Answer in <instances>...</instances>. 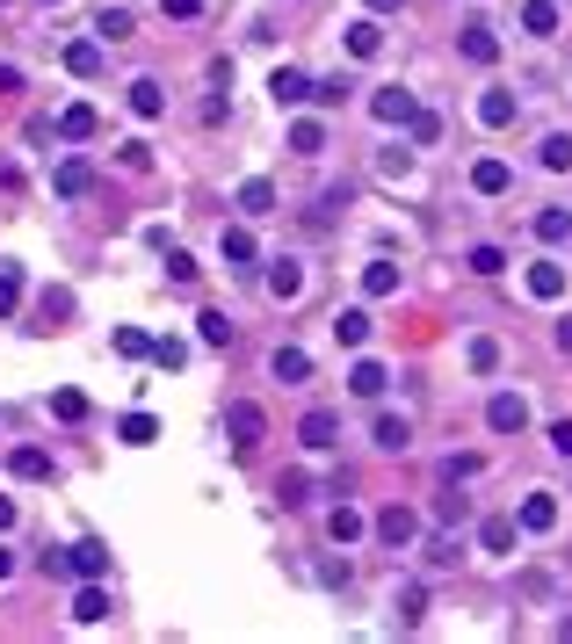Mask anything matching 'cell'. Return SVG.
Instances as JSON below:
<instances>
[{"mask_svg":"<svg viewBox=\"0 0 572 644\" xmlns=\"http://www.w3.org/2000/svg\"><path fill=\"white\" fill-rule=\"evenodd\" d=\"M225 435H232V449H254L268 435V413L254 406V398H232V406H225Z\"/></svg>","mask_w":572,"mask_h":644,"instance_id":"cell-1","label":"cell"},{"mask_svg":"<svg viewBox=\"0 0 572 644\" xmlns=\"http://www.w3.org/2000/svg\"><path fill=\"white\" fill-rule=\"evenodd\" d=\"M486 427H493V435H522V427H529V398L522 391H493L486 398Z\"/></svg>","mask_w":572,"mask_h":644,"instance_id":"cell-2","label":"cell"},{"mask_svg":"<svg viewBox=\"0 0 572 644\" xmlns=\"http://www.w3.org/2000/svg\"><path fill=\"white\" fill-rule=\"evenodd\" d=\"M297 442H305V449H334L341 442V413L334 406H312L305 420H297Z\"/></svg>","mask_w":572,"mask_h":644,"instance_id":"cell-3","label":"cell"},{"mask_svg":"<svg viewBox=\"0 0 572 644\" xmlns=\"http://www.w3.org/2000/svg\"><path fill=\"white\" fill-rule=\"evenodd\" d=\"M370 442H377L384 456H406V449H413V420H406V413H377Z\"/></svg>","mask_w":572,"mask_h":644,"instance_id":"cell-4","label":"cell"},{"mask_svg":"<svg viewBox=\"0 0 572 644\" xmlns=\"http://www.w3.org/2000/svg\"><path fill=\"white\" fill-rule=\"evenodd\" d=\"M66 572H73V579H102V572H109V550H102L95 536L66 543Z\"/></svg>","mask_w":572,"mask_h":644,"instance_id":"cell-5","label":"cell"},{"mask_svg":"<svg viewBox=\"0 0 572 644\" xmlns=\"http://www.w3.org/2000/svg\"><path fill=\"white\" fill-rule=\"evenodd\" d=\"M515 87H486V95H478V124H486V131H507V124H515Z\"/></svg>","mask_w":572,"mask_h":644,"instance_id":"cell-6","label":"cell"},{"mask_svg":"<svg viewBox=\"0 0 572 644\" xmlns=\"http://www.w3.org/2000/svg\"><path fill=\"white\" fill-rule=\"evenodd\" d=\"M377 536H384L391 550H406V543L420 536V514H413V507H384V514H377Z\"/></svg>","mask_w":572,"mask_h":644,"instance_id":"cell-7","label":"cell"},{"mask_svg":"<svg viewBox=\"0 0 572 644\" xmlns=\"http://www.w3.org/2000/svg\"><path fill=\"white\" fill-rule=\"evenodd\" d=\"M457 51L471 58V66H493V58H500V37H493L486 22H464V37H457Z\"/></svg>","mask_w":572,"mask_h":644,"instance_id":"cell-8","label":"cell"},{"mask_svg":"<svg viewBox=\"0 0 572 644\" xmlns=\"http://www.w3.org/2000/svg\"><path fill=\"white\" fill-rule=\"evenodd\" d=\"M51 189L66 196V203H80L87 189H95V167H87V160H66V167H51Z\"/></svg>","mask_w":572,"mask_h":644,"instance_id":"cell-9","label":"cell"},{"mask_svg":"<svg viewBox=\"0 0 572 644\" xmlns=\"http://www.w3.org/2000/svg\"><path fill=\"white\" fill-rule=\"evenodd\" d=\"M102 37H80V44H66V73H80V80H102Z\"/></svg>","mask_w":572,"mask_h":644,"instance_id":"cell-10","label":"cell"},{"mask_svg":"<svg viewBox=\"0 0 572 644\" xmlns=\"http://www.w3.org/2000/svg\"><path fill=\"white\" fill-rule=\"evenodd\" d=\"M529 297H536V304H558V297H565V261H536V268H529Z\"/></svg>","mask_w":572,"mask_h":644,"instance_id":"cell-11","label":"cell"},{"mask_svg":"<svg viewBox=\"0 0 572 644\" xmlns=\"http://www.w3.org/2000/svg\"><path fill=\"white\" fill-rule=\"evenodd\" d=\"M471 189L478 196H507V189H515V167H507V160H478L471 167Z\"/></svg>","mask_w":572,"mask_h":644,"instance_id":"cell-12","label":"cell"},{"mask_svg":"<svg viewBox=\"0 0 572 644\" xmlns=\"http://www.w3.org/2000/svg\"><path fill=\"white\" fill-rule=\"evenodd\" d=\"M268 377H276V384H305L312 377V355L305 348H276V355H268Z\"/></svg>","mask_w":572,"mask_h":644,"instance_id":"cell-13","label":"cell"},{"mask_svg":"<svg viewBox=\"0 0 572 644\" xmlns=\"http://www.w3.org/2000/svg\"><path fill=\"white\" fill-rule=\"evenodd\" d=\"M268 95H276V109H297V102L312 95V80L297 73V66H276V80H268Z\"/></svg>","mask_w":572,"mask_h":644,"instance_id":"cell-14","label":"cell"},{"mask_svg":"<svg viewBox=\"0 0 572 644\" xmlns=\"http://www.w3.org/2000/svg\"><path fill=\"white\" fill-rule=\"evenodd\" d=\"M239 210H247V218H268V210H276V181H268V174L239 181Z\"/></svg>","mask_w":572,"mask_h":644,"instance_id":"cell-15","label":"cell"},{"mask_svg":"<svg viewBox=\"0 0 572 644\" xmlns=\"http://www.w3.org/2000/svg\"><path fill=\"white\" fill-rule=\"evenodd\" d=\"M522 37H558V0H522Z\"/></svg>","mask_w":572,"mask_h":644,"instance_id":"cell-16","label":"cell"},{"mask_svg":"<svg viewBox=\"0 0 572 644\" xmlns=\"http://www.w3.org/2000/svg\"><path fill=\"white\" fill-rule=\"evenodd\" d=\"M370 109H377V124H413V116H420V109H413V95H406V87H384V95H377Z\"/></svg>","mask_w":572,"mask_h":644,"instance_id":"cell-17","label":"cell"},{"mask_svg":"<svg viewBox=\"0 0 572 644\" xmlns=\"http://www.w3.org/2000/svg\"><path fill=\"white\" fill-rule=\"evenodd\" d=\"M334 341H341V348H363V341H370V312H363V304L334 312Z\"/></svg>","mask_w":572,"mask_h":644,"instance_id":"cell-18","label":"cell"},{"mask_svg":"<svg viewBox=\"0 0 572 644\" xmlns=\"http://www.w3.org/2000/svg\"><path fill=\"white\" fill-rule=\"evenodd\" d=\"M109 616V587H102V579H87V587L73 594V623H102Z\"/></svg>","mask_w":572,"mask_h":644,"instance_id":"cell-19","label":"cell"},{"mask_svg":"<svg viewBox=\"0 0 572 644\" xmlns=\"http://www.w3.org/2000/svg\"><path fill=\"white\" fill-rule=\"evenodd\" d=\"M536 239H544V247H565V239H572V210H565V203L536 210Z\"/></svg>","mask_w":572,"mask_h":644,"instance_id":"cell-20","label":"cell"},{"mask_svg":"<svg viewBox=\"0 0 572 644\" xmlns=\"http://www.w3.org/2000/svg\"><path fill=\"white\" fill-rule=\"evenodd\" d=\"M8 471H15L22 485H44V478H51V449H15Z\"/></svg>","mask_w":572,"mask_h":644,"instance_id":"cell-21","label":"cell"},{"mask_svg":"<svg viewBox=\"0 0 572 644\" xmlns=\"http://www.w3.org/2000/svg\"><path fill=\"white\" fill-rule=\"evenodd\" d=\"M348 51H355V58H377V51H384V22H377V15L348 22Z\"/></svg>","mask_w":572,"mask_h":644,"instance_id":"cell-22","label":"cell"},{"mask_svg":"<svg viewBox=\"0 0 572 644\" xmlns=\"http://www.w3.org/2000/svg\"><path fill=\"white\" fill-rule=\"evenodd\" d=\"M384 384H391L384 362H355V370H348V391H355V398H384Z\"/></svg>","mask_w":572,"mask_h":644,"instance_id":"cell-23","label":"cell"},{"mask_svg":"<svg viewBox=\"0 0 572 644\" xmlns=\"http://www.w3.org/2000/svg\"><path fill=\"white\" fill-rule=\"evenodd\" d=\"M363 529H370V521L355 514V507H334V514H326V543H363Z\"/></svg>","mask_w":572,"mask_h":644,"instance_id":"cell-24","label":"cell"},{"mask_svg":"<svg viewBox=\"0 0 572 644\" xmlns=\"http://www.w3.org/2000/svg\"><path fill=\"white\" fill-rule=\"evenodd\" d=\"M515 529H522V521H515V514H493V521H486V529H478V543H486V550H493V558H507V550H515Z\"/></svg>","mask_w":572,"mask_h":644,"instance_id":"cell-25","label":"cell"},{"mask_svg":"<svg viewBox=\"0 0 572 644\" xmlns=\"http://www.w3.org/2000/svg\"><path fill=\"white\" fill-rule=\"evenodd\" d=\"M297 290H305V268H297V261H276V268H268V297H276V304H290Z\"/></svg>","mask_w":572,"mask_h":644,"instance_id":"cell-26","label":"cell"},{"mask_svg":"<svg viewBox=\"0 0 572 644\" xmlns=\"http://www.w3.org/2000/svg\"><path fill=\"white\" fill-rule=\"evenodd\" d=\"M290 152H297V160H319V152H326V131L312 124V116H297V124H290Z\"/></svg>","mask_w":572,"mask_h":644,"instance_id":"cell-27","label":"cell"},{"mask_svg":"<svg viewBox=\"0 0 572 644\" xmlns=\"http://www.w3.org/2000/svg\"><path fill=\"white\" fill-rule=\"evenodd\" d=\"M551 521H558V500H551V493H529V500H522V529H529V536H544Z\"/></svg>","mask_w":572,"mask_h":644,"instance_id":"cell-28","label":"cell"},{"mask_svg":"<svg viewBox=\"0 0 572 644\" xmlns=\"http://www.w3.org/2000/svg\"><path fill=\"white\" fill-rule=\"evenodd\" d=\"M160 109H167V95H160V80H131V116H145V124H153Z\"/></svg>","mask_w":572,"mask_h":644,"instance_id":"cell-29","label":"cell"},{"mask_svg":"<svg viewBox=\"0 0 572 644\" xmlns=\"http://www.w3.org/2000/svg\"><path fill=\"white\" fill-rule=\"evenodd\" d=\"M218 247H225V268H254V232H247V225H232Z\"/></svg>","mask_w":572,"mask_h":644,"instance_id":"cell-30","label":"cell"},{"mask_svg":"<svg viewBox=\"0 0 572 644\" xmlns=\"http://www.w3.org/2000/svg\"><path fill=\"white\" fill-rule=\"evenodd\" d=\"M58 131H66V138H95V131H102V116L87 109V102H73L66 116H58Z\"/></svg>","mask_w":572,"mask_h":644,"instance_id":"cell-31","label":"cell"},{"mask_svg":"<svg viewBox=\"0 0 572 644\" xmlns=\"http://www.w3.org/2000/svg\"><path fill=\"white\" fill-rule=\"evenodd\" d=\"M116 435H124L131 449H145V442L160 435V420H153V413H124V420H116Z\"/></svg>","mask_w":572,"mask_h":644,"instance_id":"cell-32","label":"cell"},{"mask_svg":"<svg viewBox=\"0 0 572 644\" xmlns=\"http://www.w3.org/2000/svg\"><path fill=\"white\" fill-rule=\"evenodd\" d=\"M196 333H203V348H232V319L225 312H196Z\"/></svg>","mask_w":572,"mask_h":644,"instance_id":"cell-33","label":"cell"},{"mask_svg":"<svg viewBox=\"0 0 572 644\" xmlns=\"http://www.w3.org/2000/svg\"><path fill=\"white\" fill-rule=\"evenodd\" d=\"M95 37H102V44H124V37H131V15H124V8H102V15H95Z\"/></svg>","mask_w":572,"mask_h":644,"instance_id":"cell-34","label":"cell"},{"mask_svg":"<svg viewBox=\"0 0 572 644\" xmlns=\"http://www.w3.org/2000/svg\"><path fill=\"white\" fill-rule=\"evenodd\" d=\"M363 290H370V297H391V290H399V268H391V261H370V268H363Z\"/></svg>","mask_w":572,"mask_h":644,"instance_id":"cell-35","label":"cell"},{"mask_svg":"<svg viewBox=\"0 0 572 644\" xmlns=\"http://www.w3.org/2000/svg\"><path fill=\"white\" fill-rule=\"evenodd\" d=\"M544 167H551V174L572 167V131H551V138H544Z\"/></svg>","mask_w":572,"mask_h":644,"instance_id":"cell-36","label":"cell"},{"mask_svg":"<svg viewBox=\"0 0 572 644\" xmlns=\"http://www.w3.org/2000/svg\"><path fill=\"white\" fill-rule=\"evenodd\" d=\"M37 312H44V326H66V319H73V290H44Z\"/></svg>","mask_w":572,"mask_h":644,"instance_id":"cell-37","label":"cell"},{"mask_svg":"<svg viewBox=\"0 0 572 644\" xmlns=\"http://www.w3.org/2000/svg\"><path fill=\"white\" fill-rule=\"evenodd\" d=\"M276 500H283V507H305V500H312V478H305V471H283Z\"/></svg>","mask_w":572,"mask_h":644,"instance_id":"cell-38","label":"cell"},{"mask_svg":"<svg viewBox=\"0 0 572 644\" xmlns=\"http://www.w3.org/2000/svg\"><path fill=\"white\" fill-rule=\"evenodd\" d=\"M15 297H22V268H15V261H0V319L15 312Z\"/></svg>","mask_w":572,"mask_h":644,"instance_id":"cell-39","label":"cell"},{"mask_svg":"<svg viewBox=\"0 0 572 644\" xmlns=\"http://www.w3.org/2000/svg\"><path fill=\"white\" fill-rule=\"evenodd\" d=\"M428 616V587H399V623H420Z\"/></svg>","mask_w":572,"mask_h":644,"instance_id":"cell-40","label":"cell"},{"mask_svg":"<svg viewBox=\"0 0 572 644\" xmlns=\"http://www.w3.org/2000/svg\"><path fill=\"white\" fill-rule=\"evenodd\" d=\"M464 261H471V275H500V268H507V254H500V247H471Z\"/></svg>","mask_w":572,"mask_h":644,"instance_id":"cell-41","label":"cell"},{"mask_svg":"<svg viewBox=\"0 0 572 644\" xmlns=\"http://www.w3.org/2000/svg\"><path fill=\"white\" fill-rule=\"evenodd\" d=\"M471 370L493 377V370H500V341H471Z\"/></svg>","mask_w":572,"mask_h":644,"instance_id":"cell-42","label":"cell"},{"mask_svg":"<svg viewBox=\"0 0 572 644\" xmlns=\"http://www.w3.org/2000/svg\"><path fill=\"white\" fill-rule=\"evenodd\" d=\"M153 362H160V370H182V362H189V341H153Z\"/></svg>","mask_w":572,"mask_h":644,"instance_id":"cell-43","label":"cell"},{"mask_svg":"<svg viewBox=\"0 0 572 644\" xmlns=\"http://www.w3.org/2000/svg\"><path fill=\"white\" fill-rule=\"evenodd\" d=\"M116 355H131V362H138V355H153V341H145L138 326H124V333H116Z\"/></svg>","mask_w":572,"mask_h":644,"instance_id":"cell-44","label":"cell"},{"mask_svg":"<svg viewBox=\"0 0 572 644\" xmlns=\"http://www.w3.org/2000/svg\"><path fill=\"white\" fill-rule=\"evenodd\" d=\"M51 413H58V420H87V398H80V391H58Z\"/></svg>","mask_w":572,"mask_h":644,"instance_id":"cell-45","label":"cell"},{"mask_svg":"<svg viewBox=\"0 0 572 644\" xmlns=\"http://www.w3.org/2000/svg\"><path fill=\"white\" fill-rule=\"evenodd\" d=\"M167 275H174V283H196V261H189L182 247H174V254H167Z\"/></svg>","mask_w":572,"mask_h":644,"instance_id":"cell-46","label":"cell"},{"mask_svg":"<svg viewBox=\"0 0 572 644\" xmlns=\"http://www.w3.org/2000/svg\"><path fill=\"white\" fill-rule=\"evenodd\" d=\"M442 478H449V485H457V478H478V456H449Z\"/></svg>","mask_w":572,"mask_h":644,"instance_id":"cell-47","label":"cell"},{"mask_svg":"<svg viewBox=\"0 0 572 644\" xmlns=\"http://www.w3.org/2000/svg\"><path fill=\"white\" fill-rule=\"evenodd\" d=\"M428 565H435V572H442V565H457V543L435 536V543H428Z\"/></svg>","mask_w":572,"mask_h":644,"instance_id":"cell-48","label":"cell"},{"mask_svg":"<svg viewBox=\"0 0 572 644\" xmlns=\"http://www.w3.org/2000/svg\"><path fill=\"white\" fill-rule=\"evenodd\" d=\"M160 8H167L174 22H196V15H203V0H160Z\"/></svg>","mask_w":572,"mask_h":644,"instance_id":"cell-49","label":"cell"},{"mask_svg":"<svg viewBox=\"0 0 572 644\" xmlns=\"http://www.w3.org/2000/svg\"><path fill=\"white\" fill-rule=\"evenodd\" d=\"M551 449H558V456H572V420H558V427H551Z\"/></svg>","mask_w":572,"mask_h":644,"instance_id":"cell-50","label":"cell"},{"mask_svg":"<svg viewBox=\"0 0 572 644\" xmlns=\"http://www.w3.org/2000/svg\"><path fill=\"white\" fill-rule=\"evenodd\" d=\"M22 87V66H0V95H15Z\"/></svg>","mask_w":572,"mask_h":644,"instance_id":"cell-51","label":"cell"},{"mask_svg":"<svg viewBox=\"0 0 572 644\" xmlns=\"http://www.w3.org/2000/svg\"><path fill=\"white\" fill-rule=\"evenodd\" d=\"M0 529H15V500L8 493H0Z\"/></svg>","mask_w":572,"mask_h":644,"instance_id":"cell-52","label":"cell"},{"mask_svg":"<svg viewBox=\"0 0 572 644\" xmlns=\"http://www.w3.org/2000/svg\"><path fill=\"white\" fill-rule=\"evenodd\" d=\"M0 579H15V550L8 543H0Z\"/></svg>","mask_w":572,"mask_h":644,"instance_id":"cell-53","label":"cell"},{"mask_svg":"<svg viewBox=\"0 0 572 644\" xmlns=\"http://www.w3.org/2000/svg\"><path fill=\"white\" fill-rule=\"evenodd\" d=\"M558 348H565V355H572V319H558Z\"/></svg>","mask_w":572,"mask_h":644,"instance_id":"cell-54","label":"cell"},{"mask_svg":"<svg viewBox=\"0 0 572 644\" xmlns=\"http://www.w3.org/2000/svg\"><path fill=\"white\" fill-rule=\"evenodd\" d=\"M391 8H406V0H370V15H391Z\"/></svg>","mask_w":572,"mask_h":644,"instance_id":"cell-55","label":"cell"},{"mask_svg":"<svg viewBox=\"0 0 572 644\" xmlns=\"http://www.w3.org/2000/svg\"><path fill=\"white\" fill-rule=\"evenodd\" d=\"M44 8H58V0H44Z\"/></svg>","mask_w":572,"mask_h":644,"instance_id":"cell-56","label":"cell"},{"mask_svg":"<svg viewBox=\"0 0 572 644\" xmlns=\"http://www.w3.org/2000/svg\"><path fill=\"white\" fill-rule=\"evenodd\" d=\"M0 8H8V0H0Z\"/></svg>","mask_w":572,"mask_h":644,"instance_id":"cell-57","label":"cell"}]
</instances>
